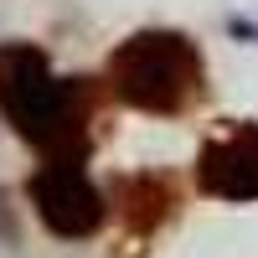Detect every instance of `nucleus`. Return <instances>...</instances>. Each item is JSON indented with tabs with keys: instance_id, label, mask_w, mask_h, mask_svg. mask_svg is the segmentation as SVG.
Masks as SVG:
<instances>
[{
	"instance_id": "39448f33",
	"label": "nucleus",
	"mask_w": 258,
	"mask_h": 258,
	"mask_svg": "<svg viewBox=\"0 0 258 258\" xmlns=\"http://www.w3.org/2000/svg\"><path fill=\"white\" fill-rule=\"evenodd\" d=\"M114 197H119V217L135 227V232H155L160 222L176 217V181L160 176V170H135V176H119L114 181Z\"/></svg>"
},
{
	"instance_id": "f257e3e1",
	"label": "nucleus",
	"mask_w": 258,
	"mask_h": 258,
	"mask_svg": "<svg viewBox=\"0 0 258 258\" xmlns=\"http://www.w3.org/2000/svg\"><path fill=\"white\" fill-rule=\"evenodd\" d=\"M0 109L21 140L41 145L47 155H88V93L57 78L36 47H0Z\"/></svg>"
},
{
	"instance_id": "20e7f679",
	"label": "nucleus",
	"mask_w": 258,
	"mask_h": 258,
	"mask_svg": "<svg viewBox=\"0 0 258 258\" xmlns=\"http://www.w3.org/2000/svg\"><path fill=\"white\" fill-rule=\"evenodd\" d=\"M197 186L217 202H258V124H227L197 150Z\"/></svg>"
},
{
	"instance_id": "f03ea898",
	"label": "nucleus",
	"mask_w": 258,
	"mask_h": 258,
	"mask_svg": "<svg viewBox=\"0 0 258 258\" xmlns=\"http://www.w3.org/2000/svg\"><path fill=\"white\" fill-rule=\"evenodd\" d=\"M114 98L140 114H186L202 98V52L181 31H135L109 57Z\"/></svg>"
},
{
	"instance_id": "7ed1b4c3",
	"label": "nucleus",
	"mask_w": 258,
	"mask_h": 258,
	"mask_svg": "<svg viewBox=\"0 0 258 258\" xmlns=\"http://www.w3.org/2000/svg\"><path fill=\"white\" fill-rule=\"evenodd\" d=\"M26 191L36 202V217L47 222L57 238H88L103 222V197H98V186L83 176V160L52 155V165H41L26 181Z\"/></svg>"
}]
</instances>
